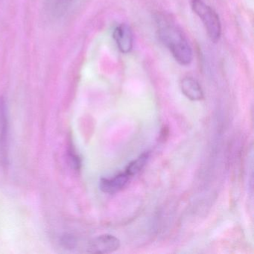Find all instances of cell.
Here are the masks:
<instances>
[{
    "mask_svg": "<svg viewBox=\"0 0 254 254\" xmlns=\"http://www.w3.org/2000/svg\"><path fill=\"white\" fill-rule=\"evenodd\" d=\"M157 33L160 41L169 49L179 64L187 66L193 60V53L184 32L167 17L157 18Z\"/></svg>",
    "mask_w": 254,
    "mask_h": 254,
    "instance_id": "cell-1",
    "label": "cell"
},
{
    "mask_svg": "<svg viewBox=\"0 0 254 254\" xmlns=\"http://www.w3.org/2000/svg\"><path fill=\"white\" fill-rule=\"evenodd\" d=\"M191 6L203 23L209 39L212 42H218L221 38V23L216 11L203 0H191Z\"/></svg>",
    "mask_w": 254,
    "mask_h": 254,
    "instance_id": "cell-2",
    "label": "cell"
},
{
    "mask_svg": "<svg viewBox=\"0 0 254 254\" xmlns=\"http://www.w3.org/2000/svg\"><path fill=\"white\" fill-rule=\"evenodd\" d=\"M8 118L6 103L3 98H0V163H8Z\"/></svg>",
    "mask_w": 254,
    "mask_h": 254,
    "instance_id": "cell-3",
    "label": "cell"
},
{
    "mask_svg": "<svg viewBox=\"0 0 254 254\" xmlns=\"http://www.w3.org/2000/svg\"><path fill=\"white\" fill-rule=\"evenodd\" d=\"M120 247V241L113 235L105 234L93 239L87 246V252L90 254H110L117 251Z\"/></svg>",
    "mask_w": 254,
    "mask_h": 254,
    "instance_id": "cell-4",
    "label": "cell"
},
{
    "mask_svg": "<svg viewBox=\"0 0 254 254\" xmlns=\"http://www.w3.org/2000/svg\"><path fill=\"white\" fill-rule=\"evenodd\" d=\"M113 38L122 53L127 54L131 51L133 46V32L128 25H119L113 32Z\"/></svg>",
    "mask_w": 254,
    "mask_h": 254,
    "instance_id": "cell-5",
    "label": "cell"
},
{
    "mask_svg": "<svg viewBox=\"0 0 254 254\" xmlns=\"http://www.w3.org/2000/svg\"><path fill=\"white\" fill-rule=\"evenodd\" d=\"M130 178V177L127 174L124 172V173L119 174L111 179L102 178L99 182V187L103 192L114 194L126 187Z\"/></svg>",
    "mask_w": 254,
    "mask_h": 254,
    "instance_id": "cell-6",
    "label": "cell"
},
{
    "mask_svg": "<svg viewBox=\"0 0 254 254\" xmlns=\"http://www.w3.org/2000/svg\"><path fill=\"white\" fill-rule=\"evenodd\" d=\"M183 94L191 101H200L203 99V92L198 81L192 77L183 78L181 82Z\"/></svg>",
    "mask_w": 254,
    "mask_h": 254,
    "instance_id": "cell-7",
    "label": "cell"
},
{
    "mask_svg": "<svg viewBox=\"0 0 254 254\" xmlns=\"http://www.w3.org/2000/svg\"><path fill=\"white\" fill-rule=\"evenodd\" d=\"M148 158H149V152L143 153L137 159L133 160L127 165L125 172L130 177L136 175L143 169L144 166H145L147 161H148Z\"/></svg>",
    "mask_w": 254,
    "mask_h": 254,
    "instance_id": "cell-8",
    "label": "cell"
},
{
    "mask_svg": "<svg viewBox=\"0 0 254 254\" xmlns=\"http://www.w3.org/2000/svg\"><path fill=\"white\" fill-rule=\"evenodd\" d=\"M73 0H54L53 8L56 14H61L65 12Z\"/></svg>",
    "mask_w": 254,
    "mask_h": 254,
    "instance_id": "cell-9",
    "label": "cell"
},
{
    "mask_svg": "<svg viewBox=\"0 0 254 254\" xmlns=\"http://www.w3.org/2000/svg\"><path fill=\"white\" fill-rule=\"evenodd\" d=\"M61 243L66 249H74L76 246V239L72 235L65 234L61 238Z\"/></svg>",
    "mask_w": 254,
    "mask_h": 254,
    "instance_id": "cell-10",
    "label": "cell"
},
{
    "mask_svg": "<svg viewBox=\"0 0 254 254\" xmlns=\"http://www.w3.org/2000/svg\"><path fill=\"white\" fill-rule=\"evenodd\" d=\"M69 160L71 167L75 170H79L81 166V160L79 156L71 151L69 154Z\"/></svg>",
    "mask_w": 254,
    "mask_h": 254,
    "instance_id": "cell-11",
    "label": "cell"
},
{
    "mask_svg": "<svg viewBox=\"0 0 254 254\" xmlns=\"http://www.w3.org/2000/svg\"><path fill=\"white\" fill-rule=\"evenodd\" d=\"M169 136V128L166 127H164L162 130L161 138H163V140H165V136Z\"/></svg>",
    "mask_w": 254,
    "mask_h": 254,
    "instance_id": "cell-12",
    "label": "cell"
}]
</instances>
